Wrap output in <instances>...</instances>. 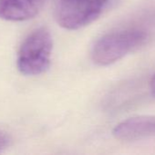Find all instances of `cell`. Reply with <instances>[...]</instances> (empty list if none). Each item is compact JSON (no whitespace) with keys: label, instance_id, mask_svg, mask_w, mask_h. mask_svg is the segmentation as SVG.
<instances>
[{"label":"cell","instance_id":"7a4b0ae2","mask_svg":"<svg viewBox=\"0 0 155 155\" xmlns=\"http://www.w3.org/2000/svg\"><path fill=\"white\" fill-rule=\"evenodd\" d=\"M52 36L45 27L33 31L22 43L16 59L19 72L25 75H38L46 72L51 60Z\"/></svg>","mask_w":155,"mask_h":155},{"label":"cell","instance_id":"5b68a950","mask_svg":"<svg viewBox=\"0 0 155 155\" xmlns=\"http://www.w3.org/2000/svg\"><path fill=\"white\" fill-rule=\"evenodd\" d=\"M45 0H0V18L21 22L33 18L42 8Z\"/></svg>","mask_w":155,"mask_h":155},{"label":"cell","instance_id":"8992f818","mask_svg":"<svg viewBox=\"0 0 155 155\" xmlns=\"http://www.w3.org/2000/svg\"><path fill=\"white\" fill-rule=\"evenodd\" d=\"M7 145V138L0 134V152L2 149H4Z\"/></svg>","mask_w":155,"mask_h":155},{"label":"cell","instance_id":"6da1fadb","mask_svg":"<svg viewBox=\"0 0 155 155\" xmlns=\"http://www.w3.org/2000/svg\"><path fill=\"white\" fill-rule=\"evenodd\" d=\"M147 40V32L139 28L106 34L95 43L91 52L92 60L99 65H110L144 45Z\"/></svg>","mask_w":155,"mask_h":155},{"label":"cell","instance_id":"3957f363","mask_svg":"<svg viewBox=\"0 0 155 155\" xmlns=\"http://www.w3.org/2000/svg\"><path fill=\"white\" fill-rule=\"evenodd\" d=\"M109 0H59L56 18L68 30L79 29L96 20Z\"/></svg>","mask_w":155,"mask_h":155},{"label":"cell","instance_id":"52a82bcc","mask_svg":"<svg viewBox=\"0 0 155 155\" xmlns=\"http://www.w3.org/2000/svg\"><path fill=\"white\" fill-rule=\"evenodd\" d=\"M151 91H152V94L155 97V75L151 81Z\"/></svg>","mask_w":155,"mask_h":155},{"label":"cell","instance_id":"277c9868","mask_svg":"<svg viewBox=\"0 0 155 155\" xmlns=\"http://www.w3.org/2000/svg\"><path fill=\"white\" fill-rule=\"evenodd\" d=\"M113 136L124 142H132L155 137V115L129 118L113 129Z\"/></svg>","mask_w":155,"mask_h":155}]
</instances>
